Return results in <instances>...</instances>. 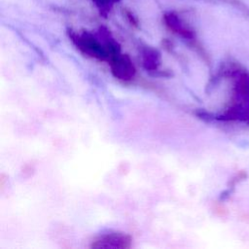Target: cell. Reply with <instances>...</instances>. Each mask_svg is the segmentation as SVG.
<instances>
[{
  "mask_svg": "<svg viewBox=\"0 0 249 249\" xmlns=\"http://www.w3.org/2000/svg\"><path fill=\"white\" fill-rule=\"evenodd\" d=\"M125 15H126V17L129 18V20H130L131 23H133L134 25H137V19L133 17L132 13H130L129 11H126V12H125Z\"/></svg>",
  "mask_w": 249,
  "mask_h": 249,
  "instance_id": "obj_7",
  "label": "cell"
},
{
  "mask_svg": "<svg viewBox=\"0 0 249 249\" xmlns=\"http://www.w3.org/2000/svg\"><path fill=\"white\" fill-rule=\"evenodd\" d=\"M92 3L97 8L99 14L103 17H107L114 6L119 3L121 0H91Z\"/></svg>",
  "mask_w": 249,
  "mask_h": 249,
  "instance_id": "obj_6",
  "label": "cell"
},
{
  "mask_svg": "<svg viewBox=\"0 0 249 249\" xmlns=\"http://www.w3.org/2000/svg\"><path fill=\"white\" fill-rule=\"evenodd\" d=\"M68 34L75 46L84 53L100 60L109 59L107 49L97 33L92 34L88 31L77 33L69 30Z\"/></svg>",
  "mask_w": 249,
  "mask_h": 249,
  "instance_id": "obj_1",
  "label": "cell"
},
{
  "mask_svg": "<svg viewBox=\"0 0 249 249\" xmlns=\"http://www.w3.org/2000/svg\"><path fill=\"white\" fill-rule=\"evenodd\" d=\"M160 64V53L152 48H146L143 51V66L149 71L157 70Z\"/></svg>",
  "mask_w": 249,
  "mask_h": 249,
  "instance_id": "obj_5",
  "label": "cell"
},
{
  "mask_svg": "<svg viewBox=\"0 0 249 249\" xmlns=\"http://www.w3.org/2000/svg\"><path fill=\"white\" fill-rule=\"evenodd\" d=\"M131 244V238L127 234L110 232L98 236L93 240L91 247L94 249H126Z\"/></svg>",
  "mask_w": 249,
  "mask_h": 249,
  "instance_id": "obj_3",
  "label": "cell"
},
{
  "mask_svg": "<svg viewBox=\"0 0 249 249\" xmlns=\"http://www.w3.org/2000/svg\"><path fill=\"white\" fill-rule=\"evenodd\" d=\"M163 21L165 25L174 33L180 35L186 39H192L194 37L193 31L185 24L182 18L175 12H166L163 15Z\"/></svg>",
  "mask_w": 249,
  "mask_h": 249,
  "instance_id": "obj_4",
  "label": "cell"
},
{
  "mask_svg": "<svg viewBox=\"0 0 249 249\" xmlns=\"http://www.w3.org/2000/svg\"><path fill=\"white\" fill-rule=\"evenodd\" d=\"M112 74L123 81H130L135 75V67L127 54L118 53L109 60Z\"/></svg>",
  "mask_w": 249,
  "mask_h": 249,
  "instance_id": "obj_2",
  "label": "cell"
}]
</instances>
